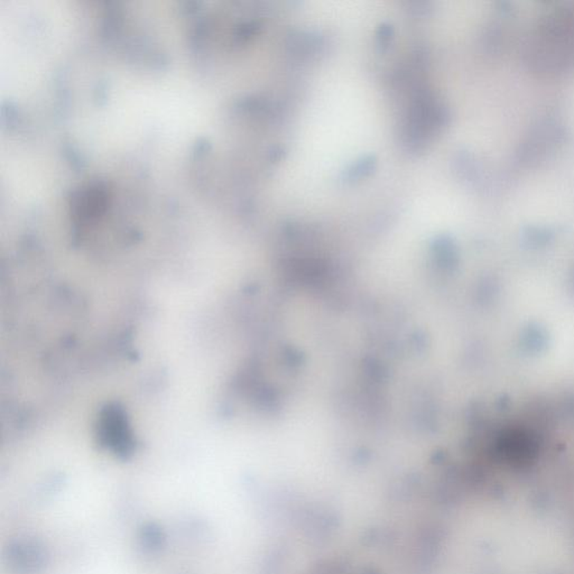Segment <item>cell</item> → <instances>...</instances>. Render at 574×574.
Here are the masks:
<instances>
[{
	"label": "cell",
	"mask_w": 574,
	"mask_h": 574,
	"mask_svg": "<svg viewBox=\"0 0 574 574\" xmlns=\"http://www.w3.org/2000/svg\"><path fill=\"white\" fill-rule=\"evenodd\" d=\"M98 434L104 447L118 456H128L134 450L131 428L122 408L113 406L104 410L101 415Z\"/></svg>",
	"instance_id": "cell-2"
},
{
	"label": "cell",
	"mask_w": 574,
	"mask_h": 574,
	"mask_svg": "<svg viewBox=\"0 0 574 574\" xmlns=\"http://www.w3.org/2000/svg\"><path fill=\"white\" fill-rule=\"evenodd\" d=\"M533 64L542 71H558L574 61V17L551 15L535 34L529 51Z\"/></svg>",
	"instance_id": "cell-1"
}]
</instances>
